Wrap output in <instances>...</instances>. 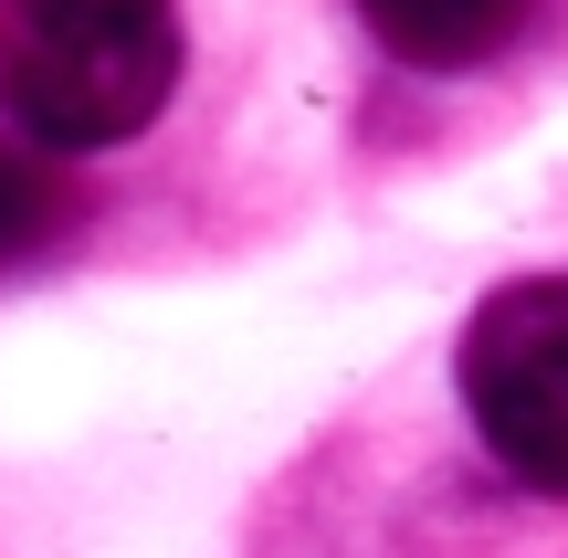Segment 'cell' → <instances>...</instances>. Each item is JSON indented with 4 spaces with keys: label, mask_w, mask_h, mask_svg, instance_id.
<instances>
[{
    "label": "cell",
    "mask_w": 568,
    "mask_h": 558,
    "mask_svg": "<svg viewBox=\"0 0 568 558\" xmlns=\"http://www.w3.org/2000/svg\"><path fill=\"white\" fill-rule=\"evenodd\" d=\"M180 84V0H0V116L53 159L126 148Z\"/></svg>",
    "instance_id": "1"
},
{
    "label": "cell",
    "mask_w": 568,
    "mask_h": 558,
    "mask_svg": "<svg viewBox=\"0 0 568 558\" xmlns=\"http://www.w3.org/2000/svg\"><path fill=\"white\" fill-rule=\"evenodd\" d=\"M464 412L537 496H568V274L495 285L464 327Z\"/></svg>",
    "instance_id": "2"
},
{
    "label": "cell",
    "mask_w": 568,
    "mask_h": 558,
    "mask_svg": "<svg viewBox=\"0 0 568 558\" xmlns=\"http://www.w3.org/2000/svg\"><path fill=\"white\" fill-rule=\"evenodd\" d=\"M368 32L389 42L422 74H464V63H495L516 32H527V0H358Z\"/></svg>",
    "instance_id": "3"
},
{
    "label": "cell",
    "mask_w": 568,
    "mask_h": 558,
    "mask_svg": "<svg viewBox=\"0 0 568 558\" xmlns=\"http://www.w3.org/2000/svg\"><path fill=\"white\" fill-rule=\"evenodd\" d=\"M53 232H63V180L42 169V148H11V138H0V264L42 253Z\"/></svg>",
    "instance_id": "4"
}]
</instances>
